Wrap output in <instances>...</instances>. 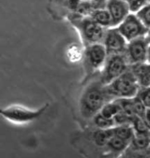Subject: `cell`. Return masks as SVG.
I'll list each match as a JSON object with an SVG mask.
<instances>
[{
    "instance_id": "12",
    "label": "cell",
    "mask_w": 150,
    "mask_h": 158,
    "mask_svg": "<svg viewBox=\"0 0 150 158\" xmlns=\"http://www.w3.org/2000/svg\"><path fill=\"white\" fill-rule=\"evenodd\" d=\"M130 141L121 138L118 136L113 135L107 143L105 148L111 153L114 155H120L130 147Z\"/></svg>"
},
{
    "instance_id": "23",
    "label": "cell",
    "mask_w": 150,
    "mask_h": 158,
    "mask_svg": "<svg viewBox=\"0 0 150 158\" xmlns=\"http://www.w3.org/2000/svg\"><path fill=\"white\" fill-rule=\"evenodd\" d=\"M137 96L140 98L148 109L150 108V86L140 88Z\"/></svg>"
},
{
    "instance_id": "3",
    "label": "cell",
    "mask_w": 150,
    "mask_h": 158,
    "mask_svg": "<svg viewBox=\"0 0 150 158\" xmlns=\"http://www.w3.org/2000/svg\"><path fill=\"white\" fill-rule=\"evenodd\" d=\"M71 22L79 31L86 47L90 44L103 43L107 29L98 24L90 16H81L76 13L70 16Z\"/></svg>"
},
{
    "instance_id": "21",
    "label": "cell",
    "mask_w": 150,
    "mask_h": 158,
    "mask_svg": "<svg viewBox=\"0 0 150 158\" xmlns=\"http://www.w3.org/2000/svg\"><path fill=\"white\" fill-rule=\"evenodd\" d=\"M136 16L143 22L148 29L150 28V2H147L143 7H141L138 12L136 13Z\"/></svg>"
},
{
    "instance_id": "22",
    "label": "cell",
    "mask_w": 150,
    "mask_h": 158,
    "mask_svg": "<svg viewBox=\"0 0 150 158\" xmlns=\"http://www.w3.org/2000/svg\"><path fill=\"white\" fill-rule=\"evenodd\" d=\"M133 103H134V108H135V113L136 116H139L141 118H144L146 113L147 111V107L143 103V102L140 99L138 96L133 97Z\"/></svg>"
},
{
    "instance_id": "9",
    "label": "cell",
    "mask_w": 150,
    "mask_h": 158,
    "mask_svg": "<svg viewBox=\"0 0 150 158\" xmlns=\"http://www.w3.org/2000/svg\"><path fill=\"white\" fill-rule=\"evenodd\" d=\"M103 44L109 56L115 54H124L128 42L117 27H111L106 30Z\"/></svg>"
},
{
    "instance_id": "27",
    "label": "cell",
    "mask_w": 150,
    "mask_h": 158,
    "mask_svg": "<svg viewBox=\"0 0 150 158\" xmlns=\"http://www.w3.org/2000/svg\"><path fill=\"white\" fill-rule=\"evenodd\" d=\"M144 121H145L146 124H147V126L149 128V130H150V108L147 109V113H146L145 116H144Z\"/></svg>"
},
{
    "instance_id": "13",
    "label": "cell",
    "mask_w": 150,
    "mask_h": 158,
    "mask_svg": "<svg viewBox=\"0 0 150 158\" xmlns=\"http://www.w3.org/2000/svg\"><path fill=\"white\" fill-rule=\"evenodd\" d=\"M89 16L103 27L105 29L113 27L112 18L106 8L94 10Z\"/></svg>"
},
{
    "instance_id": "4",
    "label": "cell",
    "mask_w": 150,
    "mask_h": 158,
    "mask_svg": "<svg viewBox=\"0 0 150 158\" xmlns=\"http://www.w3.org/2000/svg\"><path fill=\"white\" fill-rule=\"evenodd\" d=\"M130 69L124 54L109 55L103 69L100 71L99 79L104 85L110 84Z\"/></svg>"
},
{
    "instance_id": "19",
    "label": "cell",
    "mask_w": 150,
    "mask_h": 158,
    "mask_svg": "<svg viewBox=\"0 0 150 158\" xmlns=\"http://www.w3.org/2000/svg\"><path fill=\"white\" fill-rule=\"evenodd\" d=\"M116 99L122 107V110L126 115H128L129 117L132 118L136 116L133 98H120V99Z\"/></svg>"
},
{
    "instance_id": "16",
    "label": "cell",
    "mask_w": 150,
    "mask_h": 158,
    "mask_svg": "<svg viewBox=\"0 0 150 158\" xmlns=\"http://www.w3.org/2000/svg\"><path fill=\"white\" fill-rule=\"evenodd\" d=\"M121 111H122V107L120 103L118 102L117 99H113L105 103L99 113H101L106 118H113Z\"/></svg>"
},
{
    "instance_id": "29",
    "label": "cell",
    "mask_w": 150,
    "mask_h": 158,
    "mask_svg": "<svg viewBox=\"0 0 150 158\" xmlns=\"http://www.w3.org/2000/svg\"><path fill=\"white\" fill-rule=\"evenodd\" d=\"M146 38H147L148 41L150 42V28L149 29V30H148V32H147V35H146Z\"/></svg>"
},
{
    "instance_id": "2",
    "label": "cell",
    "mask_w": 150,
    "mask_h": 158,
    "mask_svg": "<svg viewBox=\"0 0 150 158\" xmlns=\"http://www.w3.org/2000/svg\"><path fill=\"white\" fill-rule=\"evenodd\" d=\"M140 88L137 79L130 68L110 84L105 85V89L111 100L135 97Z\"/></svg>"
},
{
    "instance_id": "20",
    "label": "cell",
    "mask_w": 150,
    "mask_h": 158,
    "mask_svg": "<svg viewBox=\"0 0 150 158\" xmlns=\"http://www.w3.org/2000/svg\"><path fill=\"white\" fill-rule=\"evenodd\" d=\"M131 125L135 133L150 135V130L147 126L145 121L143 118L139 116L133 117L132 119Z\"/></svg>"
},
{
    "instance_id": "25",
    "label": "cell",
    "mask_w": 150,
    "mask_h": 158,
    "mask_svg": "<svg viewBox=\"0 0 150 158\" xmlns=\"http://www.w3.org/2000/svg\"><path fill=\"white\" fill-rule=\"evenodd\" d=\"M131 13H136L148 2V0H128Z\"/></svg>"
},
{
    "instance_id": "7",
    "label": "cell",
    "mask_w": 150,
    "mask_h": 158,
    "mask_svg": "<svg viewBox=\"0 0 150 158\" xmlns=\"http://www.w3.org/2000/svg\"><path fill=\"white\" fill-rule=\"evenodd\" d=\"M116 27L128 42L146 36L149 30L134 13H130Z\"/></svg>"
},
{
    "instance_id": "28",
    "label": "cell",
    "mask_w": 150,
    "mask_h": 158,
    "mask_svg": "<svg viewBox=\"0 0 150 158\" xmlns=\"http://www.w3.org/2000/svg\"><path fill=\"white\" fill-rule=\"evenodd\" d=\"M146 63L150 64V42H149L147 50V59H146Z\"/></svg>"
},
{
    "instance_id": "6",
    "label": "cell",
    "mask_w": 150,
    "mask_h": 158,
    "mask_svg": "<svg viewBox=\"0 0 150 158\" xmlns=\"http://www.w3.org/2000/svg\"><path fill=\"white\" fill-rule=\"evenodd\" d=\"M108 57L107 50L103 43L90 44L86 47L84 52V63L91 72L101 71Z\"/></svg>"
},
{
    "instance_id": "24",
    "label": "cell",
    "mask_w": 150,
    "mask_h": 158,
    "mask_svg": "<svg viewBox=\"0 0 150 158\" xmlns=\"http://www.w3.org/2000/svg\"><path fill=\"white\" fill-rule=\"evenodd\" d=\"M62 6L75 13L82 0H57Z\"/></svg>"
},
{
    "instance_id": "31",
    "label": "cell",
    "mask_w": 150,
    "mask_h": 158,
    "mask_svg": "<svg viewBox=\"0 0 150 158\" xmlns=\"http://www.w3.org/2000/svg\"><path fill=\"white\" fill-rule=\"evenodd\" d=\"M127 1H128V0H127Z\"/></svg>"
},
{
    "instance_id": "26",
    "label": "cell",
    "mask_w": 150,
    "mask_h": 158,
    "mask_svg": "<svg viewBox=\"0 0 150 158\" xmlns=\"http://www.w3.org/2000/svg\"><path fill=\"white\" fill-rule=\"evenodd\" d=\"M108 0H89L92 12L97 10L105 9L107 7Z\"/></svg>"
},
{
    "instance_id": "14",
    "label": "cell",
    "mask_w": 150,
    "mask_h": 158,
    "mask_svg": "<svg viewBox=\"0 0 150 158\" xmlns=\"http://www.w3.org/2000/svg\"><path fill=\"white\" fill-rule=\"evenodd\" d=\"M130 147L134 151H147L150 149V135L135 133Z\"/></svg>"
},
{
    "instance_id": "5",
    "label": "cell",
    "mask_w": 150,
    "mask_h": 158,
    "mask_svg": "<svg viewBox=\"0 0 150 158\" xmlns=\"http://www.w3.org/2000/svg\"><path fill=\"white\" fill-rule=\"evenodd\" d=\"M48 107H49V104H46L41 108L33 110H30L22 106L13 105L2 110L1 114L5 118L13 122L23 124V123H28L36 120L43 114Z\"/></svg>"
},
{
    "instance_id": "8",
    "label": "cell",
    "mask_w": 150,
    "mask_h": 158,
    "mask_svg": "<svg viewBox=\"0 0 150 158\" xmlns=\"http://www.w3.org/2000/svg\"><path fill=\"white\" fill-rule=\"evenodd\" d=\"M148 44L149 41L146 36L128 42L124 55L130 66L146 63Z\"/></svg>"
},
{
    "instance_id": "11",
    "label": "cell",
    "mask_w": 150,
    "mask_h": 158,
    "mask_svg": "<svg viewBox=\"0 0 150 158\" xmlns=\"http://www.w3.org/2000/svg\"><path fill=\"white\" fill-rule=\"evenodd\" d=\"M132 72L137 79L140 87L150 86V64L147 63L130 65Z\"/></svg>"
},
{
    "instance_id": "18",
    "label": "cell",
    "mask_w": 150,
    "mask_h": 158,
    "mask_svg": "<svg viewBox=\"0 0 150 158\" xmlns=\"http://www.w3.org/2000/svg\"><path fill=\"white\" fill-rule=\"evenodd\" d=\"M94 126L97 127V129H102V130H107V129H111L115 126H116L113 118H109L103 115L101 113H98L92 119Z\"/></svg>"
},
{
    "instance_id": "30",
    "label": "cell",
    "mask_w": 150,
    "mask_h": 158,
    "mask_svg": "<svg viewBox=\"0 0 150 158\" xmlns=\"http://www.w3.org/2000/svg\"><path fill=\"white\" fill-rule=\"evenodd\" d=\"M148 2H150V0H148Z\"/></svg>"
},
{
    "instance_id": "15",
    "label": "cell",
    "mask_w": 150,
    "mask_h": 158,
    "mask_svg": "<svg viewBox=\"0 0 150 158\" xmlns=\"http://www.w3.org/2000/svg\"><path fill=\"white\" fill-rule=\"evenodd\" d=\"M113 136L112 128L107 130L97 129L93 132L92 139L94 143L100 148L105 147L109 140Z\"/></svg>"
},
{
    "instance_id": "17",
    "label": "cell",
    "mask_w": 150,
    "mask_h": 158,
    "mask_svg": "<svg viewBox=\"0 0 150 158\" xmlns=\"http://www.w3.org/2000/svg\"><path fill=\"white\" fill-rule=\"evenodd\" d=\"M112 130L113 135L118 136L130 142L135 135V132L131 124L116 125L113 127Z\"/></svg>"
},
{
    "instance_id": "1",
    "label": "cell",
    "mask_w": 150,
    "mask_h": 158,
    "mask_svg": "<svg viewBox=\"0 0 150 158\" xmlns=\"http://www.w3.org/2000/svg\"><path fill=\"white\" fill-rule=\"evenodd\" d=\"M111 101L108 94L105 85L100 80L92 81L85 88L81 96L79 108L83 118L92 120L108 102Z\"/></svg>"
},
{
    "instance_id": "10",
    "label": "cell",
    "mask_w": 150,
    "mask_h": 158,
    "mask_svg": "<svg viewBox=\"0 0 150 158\" xmlns=\"http://www.w3.org/2000/svg\"><path fill=\"white\" fill-rule=\"evenodd\" d=\"M106 9L110 13L113 27H116L131 13L127 0H108Z\"/></svg>"
}]
</instances>
